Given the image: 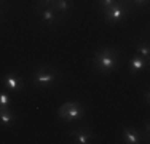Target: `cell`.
Instances as JSON below:
<instances>
[{
	"instance_id": "cell-1",
	"label": "cell",
	"mask_w": 150,
	"mask_h": 144,
	"mask_svg": "<svg viewBox=\"0 0 150 144\" xmlns=\"http://www.w3.org/2000/svg\"><path fill=\"white\" fill-rule=\"evenodd\" d=\"M121 63V50L113 46H102L93 53L91 58V67L94 72L101 75H109L112 72L120 69Z\"/></svg>"
},
{
	"instance_id": "cell-2",
	"label": "cell",
	"mask_w": 150,
	"mask_h": 144,
	"mask_svg": "<svg viewBox=\"0 0 150 144\" xmlns=\"http://www.w3.org/2000/svg\"><path fill=\"white\" fill-rule=\"evenodd\" d=\"M59 78V71L54 66L50 64H40L34 69L30 75V82L35 88L38 90H48L50 86H53Z\"/></svg>"
},
{
	"instance_id": "cell-3",
	"label": "cell",
	"mask_w": 150,
	"mask_h": 144,
	"mask_svg": "<svg viewBox=\"0 0 150 144\" xmlns=\"http://www.w3.org/2000/svg\"><path fill=\"white\" fill-rule=\"evenodd\" d=\"M133 14V5L129 3V0H115L110 8H107L105 11H102L104 21L107 24H121L128 16Z\"/></svg>"
},
{
	"instance_id": "cell-4",
	"label": "cell",
	"mask_w": 150,
	"mask_h": 144,
	"mask_svg": "<svg viewBox=\"0 0 150 144\" xmlns=\"http://www.w3.org/2000/svg\"><path fill=\"white\" fill-rule=\"evenodd\" d=\"M86 117V107L78 101H69L59 106L58 109V118L64 123H75L81 122Z\"/></svg>"
},
{
	"instance_id": "cell-5",
	"label": "cell",
	"mask_w": 150,
	"mask_h": 144,
	"mask_svg": "<svg viewBox=\"0 0 150 144\" xmlns=\"http://www.w3.org/2000/svg\"><path fill=\"white\" fill-rule=\"evenodd\" d=\"M34 11L37 13L38 19H40L42 26L51 29V27H58L61 23L64 21V18L61 13H58L51 5H35Z\"/></svg>"
},
{
	"instance_id": "cell-6",
	"label": "cell",
	"mask_w": 150,
	"mask_h": 144,
	"mask_svg": "<svg viewBox=\"0 0 150 144\" xmlns=\"http://www.w3.org/2000/svg\"><path fill=\"white\" fill-rule=\"evenodd\" d=\"M67 136H69L70 143H75V144H91V143L99 141L98 135H94L93 130L86 128V127H78V128L69 130Z\"/></svg>"
},
{
	"instance_id": "cell-7",
	"label": "cell",
	"mask_w": 150,
	"mask_h": 144,
	"mask_svg": "<svg viewBox=\"0 0 150 144\" xmlns=\"http://www.w3.org/2000/svg\"><path fill=\"white\" fill-rule=\"evenodd\" d=\"M2 83H3V88L10 93H21L24 88V82H23V77L19 75V72H6L2 78Z\"/></svg>"
},
{
	"instance_id": "cell-8",
	"label": "cell",
	"mask_w": 150,
	"mask_h": 144,
	"mask_svg": "<svg viewBox=\"0 0 150 144\" xmlns=\"http://www.w3.org/2000/svg\"><path fill=\"white\" fill-rule=\"evenodd\" d=\"M121 139L126 144H141L145 143L144 135L139 128L133 127V125H121Z\"/></svg>"
},
{
	"instance_id": "cell-9",
	"label": "cell",
	"mask_w": 150,
	"mask_h": 144,
	"mask_svg": "<svg viewBox=\"0 0 150 144\" xmlns=\"http://www.w3.org/2000/svg\"><path fill=\"white\" fill-rule=\"evenodd\" d=\"M18 123V115L13 107H0V127L11 128Z\"/></svg>"
},
{
	"instance_id": "cell-10",
	"label": "cell",
	"mask_w": 150,
	"mask_h": 144,
	"mask_svg": "<svg viewBox=\"0 0 150 144\" xmlns=\"http://www.w3.org/2000/svg\"><path fill=\"white\" fill-rule=\"evenodd\" d=\"M147 67H149V63H145V61L139 55H136V53L128 59V69H129L133 77L137 74H141V72H144V71H147Z\"/></svg>"
},
{
	"instance_id": "cell-11",
	"label": "cell",
	"mask_w": 150,
	"mask_h": 144,
	"mask_svg": "<svg viewBox=\"0 0 150 144\" xmlns=\"http://www.w3.org/2000/svg\"><path fill=\"white\" fill-rule=\"evenodd\" d=\"M134 53L139 55L145 63H150V46H149V42L145 38H139L134 45Z\"/></svg>"
},
{
	"instance_id": "cell-12",
	"label": "cell",
	"mask_w": 150,
	"mask_h": 144,
	"mask_svg": "<svg viewBox=\"0 0 150 144\" xmlns=\"http://www.w3.org/2000/svg\"><path fill=\"white\" fill-rule=\"evenodd\" d=\"M53 8L56 10L58 13H61L62 16H66L67 13L72 10V6H74V3H72V0H56L54 3H53Z\"/></svg>"
},
{
	"instance_id": "cell-13",
	"label": "cell",
	"mask_w": 150,
	"mask_h": 144,
	"mask_svg": "<svg viewBox=\"0 0 150 144\" xmlns=\"http://www.w3.org/2000/svg\"><path fill=\"white\" fill-rule=\"evenodd\" d=\"M0 107H11V96L3 90H0Z\"/></svg>"
},
{
	"instance_id": "cell-14",
	"label": "cell",
	"mask_w": 150,
	"mask_h": 144,
	"mask_svg": "<svg viewBox=\"0 0 150 144\" xmlns=\"http://www.w3.org/2000/svg\"><path fill=\"white\" fill-rule=\"evenodd\" d=\"M96 3H98V8H99V11H105L107 8H110V6L115 3V0H96Z\"/></svg>"
},
{
	"instance_id": "cell-15",
	"label": "cell",
	"mask_w": 150,
	"mask_h": 144,
	"mask_svg": "<svg viewBox=\"0 0 150 144\" xmlns=\"http://www.w3.org/2000/svg\"><path fill=\"white\" fill-rule=\"evenodd\" d=\"M129 3L133 5V8H144L147 6L149 0H129Z\"/></svg>"
},
{
	"instance_id": "cell-16",
	"label": "cell",
	"mask_w": 150,
	"mask_h": 144,
	"mask_svg": "<svg viewBox=\"0 0 150 144\" xmlns=\"http://www.w3.org/2000/svg\"><path fill=\"white\" fill-rule=\"evenodd\" d=\"M56 0H35V5H53Z\"/></svg>"
},
{
	"instance_id": "cell-17",
	"label": "cell",
	"mask_w": 150,
	"mask_h": 144,
	"mask_svg": "<svg viewBox=\"0 0 150 144\" xmlns=\"http://www.w3.org/2000/svg\"><path fill=\"white\" fill-rule=\"evenodd\" d=\"M144 103H145V104L150 103V91H149V88L144 90Z\"/></svg>"
},
{
	"instance_id": "cell-18",
	"label": "cell",
	"mask_w": 150,
	"mask_h": 144,
	"mask_svg": "<svg viewBox=\"0 0 150 144\" xmlns=\"http://www.w3.org/2000/svg\"><path fill=\"white\" fill-rule=\"evenodd\" d=\"M2 11H3V8H0V16H2Z\"/></svg>"
},
{
	"instance_id": "cell-19",
	"label": "cell",
	"mask_w": 150,
	"mask_h": 144,
	"mask_svg": "<svg viewBox=\"0 0 150 144\" xmlns=\"http://www.w3.org/2000/svg\"><path fill=\"white\" fill-rule=\"evenodd\" d=\"M3 2H5V0H0V5H2V3H3Z\"/></svg>"
}]
</instances>
